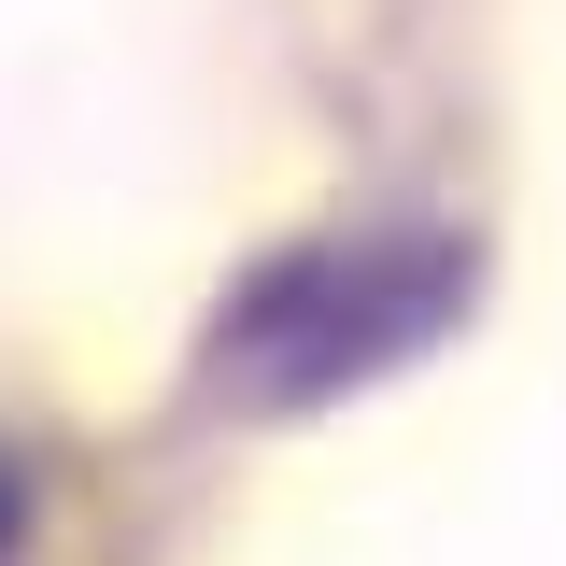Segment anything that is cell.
Masks as SVG:
<instances>
[{
    "label": "cell",
    "instance_id": "obj_1",
    "mask_svg": "<svg viewBox=\"0 0 566 566\" xmlns=\"http://www.w3.org/2000/svg\"><path fill=\"white\" fill-rule=\"evenodd\" d=\"M453 312V255H283L227 340H212V397L227 411H297V397H340L354 368H382L397 340H424Z\"/></svg>",
    "mask_w": 566,
    "mask_h": 566
},
{
    "label": "cell",
    "instance_id": "obj_2",
    "mask_svg": "<svg viewBox=\"0 0 566 566\" xmlns=\"http://www.w3.org/2000/svg\"><path fill=\"white\" fill-rule=\"evenodd\" d=\"M0 553H14V468H0Z\"/></svg>",
    "mask_w": 566,
    "mask_h": 566
}]
</instances>
